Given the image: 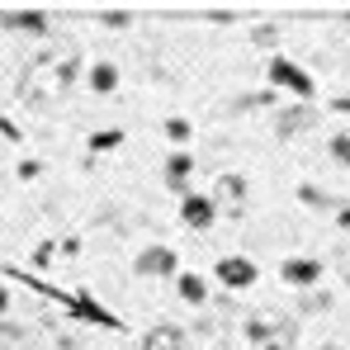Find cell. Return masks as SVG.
Listing matches in <instances>:
<instances>
[{
	"label": "cell",
	"mask_w": 350,
	"mask_h": 350,
	"mask_svg": "<svg viewBox=\"0 0 350 350\" xmlns=\"http://www.w3.org/2000/svg\"><path fill=\"white\" fill-rule=\"evenodd\" d=\"M0 137H5V142H19V128H14L5 114H0Z\"/></svg>",
	"instance_id": "21"
},
{
	"label": "cell",
	"mask_w": 350,
	"mask_h": 350,
	"mask_svg": "<svg viewBox=\"0 0 350 350\" xmlns=\"http://www.w3.org/2000/svg\"><path fill=\"white\" fill-rule=\"evenodd\" d=\"M38 175V161H19V180H33Z\"/></svg>",
	"instance_id": "23"
},
{
	"label": "cell",
	"mask_w": 350,
	"mask_h": 350,
	"mask_svg": "<svg viewBox=\"0 0 350 350\" xmlns=\"http://www.w3.org/2000/svg\"><path fill=\"white\" fill-rule=\"evenodd\" d=\"M213 204H218V208H232V213H241V204H246V180H241V175H218Z\"/></svg>",
	"instance_id": "9"
},
{
	"label": "cell",
	"mask_w": 350,
	"mask_h": 350,
	"mask_svg": "<svg viewBox=\"0 0 350 350\" xmlns=\"http://www.w3.org/2000/svg\"><path fill=\"white\" fill-rule=\"evenodd\" d=\"M280 280L293 284V289H312V284L322 280V260H312V256H289V260L280 265Z\"/></svg>",
	"instance_id": "8"
},
{
	"label": "cell",
	"mask_w": 350,
	"mask_h": 350,
	"mask_svg": "<svg viewBox=\"0 0 350 350\" xmlns=\"http://www.w3.org/2000/svg\"><path fill=\"white\" fill-rule=\"evenodd\" d=\"M332 157H336L341 166H350V133H336V137H332Z\"/></svg>",
	"instance_id": "18"
},
{
	"label": "cell",
	"mask_w": 350,
	"mask_h": 350,
	"mask_svg": "<svg viewBox=\"0 0 350 350\" xmlns=\"http://www.w3.org/2000/svg\"><path fill=\"white\" fill-rule=\"evenodd\" d=\"M76 76H81L76 53H38L19 76V100L24 105H53L76 85Z\"/></svg>",
	"instance_id": "1"
},
{
	"label": "cell",
	"mask_w": 350,
	"mask_h": 350,
	"mask_svg": "<svg viewBox=\"0 0 350 350\" xmlns=\"http://www.w3.org/2000/svg\"><path fill=\"white\" fill-rule=\"evenodd\" d=\"M175 293L185 298V303H204L208 298V284H204V275H194V270H185V275H175Z\"/></svg>",
	"instance_id": "13"
},
{
	"label": "cell",
	"mask_w": 350,
	"mask_h": 350,
	"mask_svg": "<svg viewBox=\"0 0 350 350\" xmlns=\"http://www.w3.org/2000/svg\"><path fill=\"white\" fill-rule=\"evenodd\" d=\"M100 24H109V29H123V24H128V10H109V14H100Z\"/></svg>",
	"instance_id": "20"
},
{
	"label": "cell",
	"mask_w": 350,
	"mask_h": 350,
	"mask_svg": "<svg viewBox=\"0 0 350 350\" xmlns=\"http://www.w3.org/2000/svg\"><path fill=\"white\" fill-rule=\"evenodd\" d=\"M62 308L71 312V317H81V322H90V327H109V332H128V322L123 317H114L105 303H95L85 289H76V293H66L62 298Z\"/></svg>",
	"instance_id": "4"
},
{
	"label": "cell",
	"mask_w": 350,
	"mask_h": 350,
	"mask_svg": "<svg viewBox=\"0 0 350 350\" xmlns=\"http://www.w3.org/2000/svg\"><path fill=\"white\" fill-rule=\"evenodd\" d=\"M265 76H270V85H280V90L298 95L303 105H308V100L317 95V81H312V71H303V66H298V62H289L284 53H275V57H270Z\"/></svg>",
	"instance_id": "3"
},
{
	"label": "cell",
	"mask_w": 350,
	"mask_h": 350,
	"mask_svg": "<svg viewBox=\"0 0 350 350\" xmlns=\"http://www.w3.org/2000/svg\"><path fill=\"white\" fill-rule=\"evenodd\" d=\"M213 280H223L228 289H251V284L260 280V270H256V260H251V256H218Z\"/></svg>",
	"instance_id": "7"
},
{
	"label": "cell",
	"mask_w": 350,
	"mask_h": 350,
	"mask_svg": "<svg viewBox=\"0 0 350 350\" xmlns=\"http://www.w3.org/2000/svg\"><path fill=\"white\" fill-rule=\"evenodd\" d=\"M118 142H123L118 128H100V133H90V152H109V147H118Z\"/></svg>",
	"instance_id": "17"
},
{
	"label": "cell",
	"mask_w": 350,
	"mask_h": 350,
	"mask_svg": "<svg viewBox=\"0 0 350 350\" xmlns=\"http://www.w3.org/2000/svg\"><path fill=\"white\" fill-rule=\"evenodd\" d=\"M332 109H336V114H350V95H341V100H332Z\"/></svg>",
	"instance_id": "24"
},
{
	"label": "cell",
	"mask_w": 350,
	"mask_h": 350,
	"mask_svg": "<svg viewBox=\"0 0 350 350\" xmlns=\"http://www.w3.org/2000/svg\"><path fill=\"white\" fill-rule=\"evenodd\" d=\"M90 90H95V95L118 90V66L114 62H95V66H90Z\"/></svg>",
	"instance_id": "14"
},
{
	"label": "cell",
	"mask_w": 350,
	"mask_h": 350,
	"mask_svg": "<svg viewBox=\"0 0 350 350\" xmlns=\"http://www.w3.org/2000/svg\"><path fill=\"white\" fill-rule=\"evenodd\" d=\"M275 38H280V29H270V24H265V29H256V43H275Z\"/></svg>",
	"instance_id": "22"
},
{
	"label": "cell",
	"mask_w": 350,
	"mask_h": 350,
	"mask_svg": "<svg viewBox=\"0 0 350 350\" xmlns=\"http://www.w3.org/2000/svg\"><path fill=\"white\" fill-rule=\"evenodd\" d=\"M142 350H189V341H185V332H175V327H152L147 341H142Z\"/></svg>",
	"instance_id": "12"
},
{
	"label": "cell",
	"mask_w": 350,
	"mask_h": 350,
	"mask_svg": "<svg viewBox=\"0 0 350 350\" xmlns=\"http://www.w3.org/2000/svg\"><path fill=\"white\" fill-rule=\"evenodd\" d=\"M0 312H10V293H5V284H0Z\"/></svg>",
	"instance_id": "26"
},
{
	"label": "cell",
	"mask_w": 350,
	"mask_h": 350,
	"mask_svg": "<svg viewBox=\"0 0 350 350\" xmlns=\"http://www.w3.org/2000/svg\"><path fill=\"white\" fill-rule=\"evenodd\" d=\"M312 128V109L298 105V109H284L280 114V137H293V133H308Z\"/></svg>",
	"instance_id": "15"
},
{
	"label": "cell",
	"mask_w": 350,
	"mask_h": 350,
	"mask_svg": "<svg viewBox=\"0 0 350 350\" xmlns=\"http://www.w3.org/2000/svg\"><path fill=\"white\" fill-rule=\"evenodd\" d=\"M180 223H185L189 232H208V228L218 223L213 194H185V199H180Z\"/></svg>",
	"instance_id": "6"
},
{
	"label": "cell",
	"mask_w": 350,
	"mask_h": 350,
	"mask_svg": "<svg viewBox=\"0 0 350 350\" xmlns=\"http://www.w3.org/2000/svg\"><path fill=\"white\" fill-rule=\"evenodd\" d=\"M246 336L260 350H293L298 346V322L284 317V312H256L246 322Z\"/></svg>",
	"instance_id": "2"
},
{
	"label": "cell",
	"mask_w": 350,
	"mask_h": 350,
	"mask_svg": "<svg viewBox=\"0 0 350 350\" xmlns=\"http://www.w3.org/2000/svg\"><path fill=\"white\" fill-rule=\"evenodd\" d=\"M189 175H194V157H189L185 147H175L171 157H166V185H171V189H185Z\"/></svg>",
	"instance_id": "10"
},
{
	"label": "cell",
	"mask_w": 350,
	"mask_h": 350,
	"mask_svg": "<svg viewBox=\"0 0 350 350\" xmlns=\"http://www.w3.org/2000/svg\"><path fill=\"white\" fill-rule=\"evenodd\" d=\"M133 270H137L142 280H175V275H180V260H175L171 246H147V251L133 260Z\"/></svg>",
	"instance_id": "5"
},
{
	"label": "cell",
	"mask_w": 350,
	"mask_h": 350,
	"mask_svg": "<svg viewBox=\"0 0 350 350\" xmlns=\"http://www.w3.org/2000/svg\"><path fill=\"white\" fill-rule=\"evenodd\" d=\"M5 29H19V33H48V14L43 10H14L0 19Z\"/></svg>",
	"instance_id": "11"
},
{
	"label": "cell",
	"mask_w": 350,
	"mask_h": 350,
	"mask_svg": "<svg viewBox=\"0 0 350 350\" xmlns=\"http://www.w3.org/2000/svg\"><path fill=\"white\" fill-rule=\"evenodd\" d=\"M161 128H166V137H171L175 147H185V142H189V133H194V123H189V118H166V123H161Z\"/></svg>",
	"instance_id": "16"
},
{
	"label": "cell",
	"mask_w": 350,
	"mask_h": 350,
	"mask_svg": "<svg viewBox=\"0 0 350 350\" xmlns=\"http://www.w3.org/2000/svg\"><path fill=\"white\" fill-rule=\"evenodd\" d=\"M346 350H350V346H346Z\"/></svg>",
	"instance_id": "27"
},
{
	"label": "cell",
	"mask_w": 350,
	"mask_h": 350,
	"mask_svg": "<svg viewBox=\"0 0 350 350\" xmlns=\"http://www.w3.org/2000/svg\"><path fill=\"white\" fill-rule=\"evenodd\" d=\"M336 223H341V228H350V204H346V208H336Z\"/></svg>",
	"instance_id": "25"
},
{
	"label": "cell",
	"mask_w": 350,
	"mask_h": 350,
	"mask_svg": "<svg viewBox=\"0 0 350 350\" xmlns=\"http://www.w3.org/2000/svg\"><path fill=\"white\" fill-rule=\"evenodd\" d=\"M298 199H308L312 208H327V204H332V199H327L322 189H312V185H298Z\"/></svg>",
	"instance_id": "19"
}]
</instances>
